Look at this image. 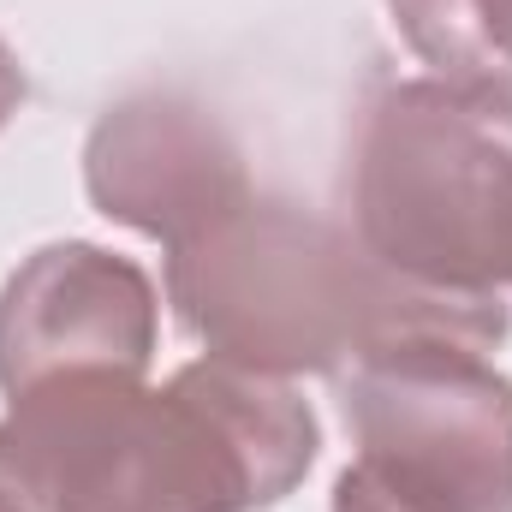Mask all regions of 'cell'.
<instances>
[{
	"instance_id": "8",
	"label": "cell",
	"mask_w": 512,
	"mask_h": 512,
	"mask_svg": "<svg viewBox=\"0 0 512 512\" xmlns=\"http://www.w3.org/2000/svg\"><path fill=\"white\" fill-rule=\"evenodd\" d=\"M334 512H423V507H411L393 489H382L364 465H346L340 483H334Z\"/></svg>"
},
{
	"instance_id": "5",
	"label": "cell",
	"mask_w": 512,
	"mask_h": 512,
	"mask_svg": "<svg viewBox=\"0 0 512 512\" xmlns=\"http://www.w3.org/2000/svg\"><path fill=\"white\" fill-rule=\"evenodd\" d=\"M155 286L102 245L66 239L24 256L0 286V393L66 376H149L155 358Z\"/></svg>"
},
{
	"instance_id": "7",
	"label": "cell",
	"mask_w": 512,
	"mask_h": 512,
	"mask_svg": "<svg viewBox=\"0 0 512 512\" xmlns=\"http://www.w3.org/2000/svg\"><path fill=\"white\" fill-rule=\"evenodd\" d=\"M387 12L435 78H512V0H387Z\"/></svg>"
},
{
	"instance_id": "9",
	"label": "cell",
	"mask_w": 512,
	"mask_h": 512,
	"mask_svg": "<svg viewBox=\"0 0 512 512\" xmlns=\"http://www.w3.org/2000/svg\"><path fill=\"white\" fill-rule=\"evenodd\" d=\"M24 96H30V78H24V66H18V54L6 48V36H0V131L6 120L24 108Z\"/></svg>"
},
{
	"instance_id": "4",
	"label": "cell",
	"mask_w": 512,
	"mask_h": 512,
	"mask_svg": "<svg viewBox=\"0 0 512 512\" xmlns=\"http://www.w3.org/2000/svg\"><path fill=\"white\" fill-rule=\"evenodd\" d=\"M358 465L423 512H512V382L483 346L405 334L346 376Z\"/></svg>"
},
{
	"instance_id": "2",
	"label": "cell",
	"mask_w": 512,
	"mask_h": 512,
	"mask_svg": "<svg viewBox=\"0 0 512 512\" xmlns=\"http://www.w3.org/2000/svg\"><path fill=\"white\" fill-rule=\"evenodd\" d=\"M167 304L209 358L256 376H334L387 340L447 334L465 346L507 340V304H459L405 286L298 203L245 197L203 233L167 245Z\"/></svg>"
},
{
	"instance_id": "10",
	"label": "cell",
	"mask_w": 512,
	"mask_h": 512,
	"mask_svg": "<svg viewBox=\"0 0 512 512\" xmlns=\"http://www.w3.org/2000/svg\"><path fill=\"white\" fill-rule=\"evenodd\" d=\"M0 512H30V507H18V501H12V495L0 489Z\"/></svg>"
},
{
	"instance_id": "1",
	"label": "cell",
	"mask_w": 512,
	"mask_h": 512,
	"mask_svg": "<svg viewBox=\"0 0 512 512\" xmlns=\"http://www.w3.org/2000/svg\"><path fill=\"white\" fill-rule=\"evenodd\" d=\"M316 447L310 399L221 358L161 387L66 376L0 417V489L30 512H262L304 483Z\"/></svg>"
},
{
	"instance_id": "6",
	"label": "cell",
	"mask_w": 512,
	"mask_h": 512,
	"mask_svg": "<svg viewBox=\"0 0 512 512\" xmlns=\"http://www.w3.org/2000/svg\"><path fill=\"white\" fill-rule=\"evenodd\" d=\"M84 191L96 215L143 239L179 245L251 197L233 131L203 102L143 90L114 102L84 143Z\"/></svg>"
},
{
	"instance_id": "3",
	"label": "cell",
	"mask_w": 512,
	"mask_h": 512,
	"mask_svg": "<svg viewBox=\"0 0 512 512\" xmlns=\"http://www.w3.org/2000/svg\"><path fill=\"white\" fill-rule=\"evenodd\" d=\"M352 233L417 292L501 304L512 286V78L382 84L352 143Z\"/></svg>"
}]
</instances>
